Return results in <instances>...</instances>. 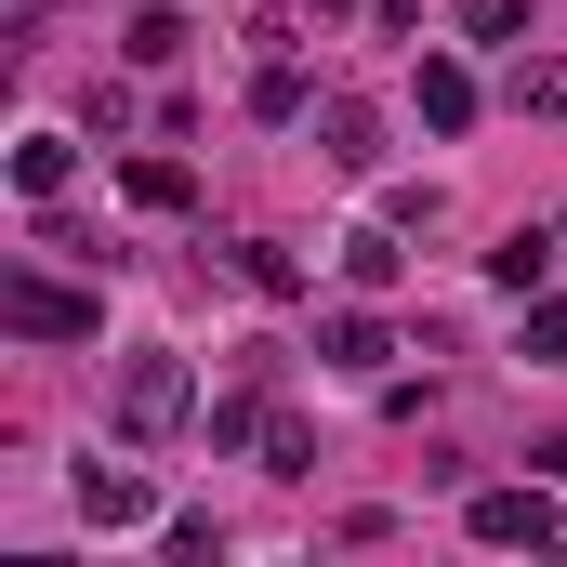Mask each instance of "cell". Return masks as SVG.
I'll list each match as a JSON object with an SVG mask.
<instances>
[{"instance_id": "cell-1", "label": "cell", "mask_w": 567, "mask_h": 567, "mask_svg": "<svg viewBox=\"0 0 567 567\" xmlns=\"http://www.w3.org/2000/svg\"><path fill=\"white\" fill-rule=\"evenodd\" d=\"M0 330H13V343H93V330H106V303H93V290H66V278H27V265H13V278H0Z\"/></svg>"}, {"instance_id": "cell-2", "label": "cell", "mask_w": 567, "mask_h": 567, "mask_svg": "<svg viewBox=\"0 0 567 567\" xmlns=\"http://www.w3.org/2000/svg\"><path fill=\"white\" fill-rule=\"evenodd\" d=\"M185 423H198V383H185V357H133V370H120V435H133V449H172Z\"/></svg>"}, {"instance_id": "cell-3", "label": "cell", "mask_w": 567, "mask_h": 567, "mask_svg": "<svg viewBox=\"0 0 567 567\" xmlns=\"http://www.w3.org/2000/svg\"><path fill=\"white\" fill-rule=\"evenodd\" d=\"M462 528H475L488 555H542V542L567 528V515H555V475H528V488H475V502H462Z\"/></svg>"}, {"instance_id": "cell-4", "label": "cell", "mask_w": 567, "mask_h": 567, "mask_svg": "<svg viewBox=\"0 0 567 567\" xmlns=\"http://www.w3.org/2000/svg\"><path fill=\"white\" fill-rule=\"evenodd\" d=\"M80 515H93V528H145V515H158V488H145L133 462H93V475H80Z\"/></svg>"}, {"instance_id": "cell-5", "label": "cell", "mask_w": 567, "mask_h": 567, "mask_svg": "<svg viewBox=\"0 0 567 567\" xmlns=\"http://www.w3.org/2000/svg\"><path fill=\"white\" fill-rule=\"evenodd\" d=\"M410 106H423V133H475V66H449V53H423Z\"/></svg>"}, {"instance_id": "cell-6", "label": "cell", "mask_w": 567, "mask_h": 567, "mask_svg": "<svg viewBox=\"0 0 567 567\" xmlns=\"http://www.w3.org/2000/svg\"><path fill=\"white\" fill-rule=\"evenodd\" d=\"M317 357H330V370H357V383H370V370H383V357H396V330H383V317H370V303H343V317H330V330H317Z\"/></svg>"}, {"instance_id": "cell-7", "label": "cell", "mask_w": 567, "mask_h": 567, "mask_svg": "<svg viewBox=\"0 0 567 567\" xmlns=\"http://www.w3.org/2000/svg\"><path fill=\"white\" fill-rule=\"evenodd\" d=\"M66 172H80V145H66V133H27V145H13V198H27V212H53Z\"/></svg>"}, {"instance_id": "cell-8", "label": "cell", "mask_w": 567, "mask_h": 567, "mask_svg": "<svg viewBox=\"0 0 567 567\" xmlns=\"http://www.w3.org/2000/svg\"><path fill=\"white\" fill-rule=\"evenodd\" d=\"M317 158H330V172H370V158H383V120H370V106H317Z\"/></svg>"}, {"instance_id": "cell-9", "label": "cell", "mask_w": 567, "mask_h": 567, "mask_svg": "<svg viewBox=\"0 0 567 567\" xmlns=\"http://www.w3.org/2000/svg\"><path fill=\"white\" fill-rule=\"evenodd\" d=\"M555 251H567V225H515V238L488 251V278H502V290H542V278H555Z\"/></svg>"}, {"instance_id": "cell-10", "label": "cell", "mask_w": 567, "mask_h": 567, "mask_svg": "<svg viewBox=\"0 0 567 567\" xmlns=\"http://www.w3.org/2000/svg\"><path fill=\"white\" fill-rule=\"evenodd\" d=\"M396 238H410V225H357V238H343V278H357V290H396V278H410Z\"/></svg>"}, {"instance_id": "cell-11", "label": "cell", "mask_w": 567, "mask_h": 567, "mask_svg": "<svg viewBox=\"0 0 567 567\" xmlns=\"http://www.w3.org/2000/svg\"><path fill=\"white\" fill-rule=\"evenodd\" d=\"M120 185H133V212H185V198H198V172H185V158H133Z\"/></svg>"}, {"instance_id": "cell-12", "label": "cell", "mask_w": 567, "mask_h": 567, "mask_svg": "<svg viewBox=\"0 0 567 567\" xmlns=\"http://www.w3.org/2000/svg\"><path fill=\"white\" fill-rule=\"evenodd\" d=\"M515 106H528V120H567V66L528 53V40H515Z\"/></svg>"}, {"instance_id": "cell-13", "label": "cell", "mask_w": 567, "mask_h": 567, "mask_svg": "<svg viewBox=\"0 0 567 567\" xmlns=\"http://www.w3.org/2000/svg\"><path fill=\"white\" fill-rule=\"evenodd\" d=\"M238 278L265 290V303H303V265H290L278 238H238Z\"/></svg>"}, {"instance_id": "cell-14", "label": "cell", "mask_w": 567, "mask_h": 567, "mask_svg": "<svg viewBox=\"0 0 567 567\" xmlns=\"http://www.w3.org/2000/svg\"><path fill=\"white\" fill-rule=\"evenodd\" d=\"M515 357H528V370H567V290H555V303H528V330H515Z\"/></svg>"}, {"instance_id": "cell-15", "label": "cell", "mask_w": 567, "mask_h": 567, "mask_svg": "<svg viewBox=\"0 0 567 567\" xmlns=\"http://www.w3.org/2000/svg\"><path fill=\"white\" fill-rule=\"evenodd\" d=\"M158 555H172V567H212V555H225V528H212V515H158Z\"/></svg>"}, {"instance_id": "cell-16", "label": "cell", "mask_w": 567, "mask_h": 567, "mask_svg": "<svg viewBox=\"0 0 567 567\" xmlns=\"http://www.w3.org/2000/svg\"><path fill=\"white\" fill-rule=\"evenodd\" d=\"M251 106H265V120H303V66H290V53L251 66Z\"/></svg>"}, {"instance_id": "cell-17", "label": "cell", "mask_w": 567, "mask_h": 567, "mask_svg": "<svg viewBox=\"0 0 567 567\" xmlns=\"http://www.w3.org/2000/svg\"><path fill=\"white\" fill-rule=\"evenodd\" d=\"M265 475H317V435L290 423V410H265Z\"/></svg>"}, {"instance_id": "cell-18", "label": "cell", "mask_w": 567, "mask_h": 567, "mask_svg": "<svg viewBox=\"0 0 567 567\" xmlns=\"http://www.w3.org/2000/svg\"><path fill=\"white\" fill-rule=\"evenodd\" d=\"M120 53H133V66H172V53H185V13H133V40H120Z\"/></svg>"}, {"instance_id": "cell-19", "label": "cell", "mask_w": 567, "mask_h": 567, "mask_svg": "<svg viewBox=\"0 0 567 567\" xmlns=\"http://www.w3.org/2000/svg\"><path fill=\"white\" fill-rule=\"evenodd\" d=\"M462 40H528V0H462Z\"/></svg>"}, {"instance_id": "cell-20", "label": "cell", "mask_w": 567, "mask_h": 567, "mask_svg": "<svg viewBox=\"0 0 567 567\" xmlns=\"http://www.w3.org/2000/svg\"><path fill=\"white\" fill-rule=\"evenodd\" d=\"M0 40L27 53V40H40V0H0Z\"/></svg>"}]
</instances>
